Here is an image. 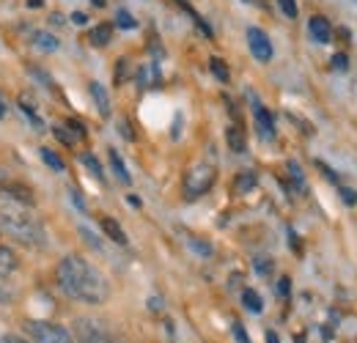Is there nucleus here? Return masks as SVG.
I'll list each match as a JSON object with an SVG mask.
<instances>
[{
    "label": "nucleus",
    "mask_w": 357,
    "mask_h": 343,
    "mask_svg": "<svg viewBox=\"0 0 357 343\" xmlns=\"http://www.w3.org/2000/svg\"><path fill=\"white\" fill-rule=\"evenodd\" d=\"M55 280L58 289L75 302H86V305H102L110 297V283L107 277L89 264L83 256H63L58 269H55Z\"/></svg>",
    "instance_id": "1"
},
{
    "label": "nucleus",
    "mask_w": 357,
    "mask_h": 343,
    "mask_svg": "<svg viewBox=\"0 0 357 343\" xmlns=\"http://www.w3.org/2000/svg\"><path fill=\"white\" fill-rule=\"evenodd\" d=\"M231 333H234V338H236L239 343H250V338H248V333H245V327H242L239 321H234V324H231Z\"/></svg>",
    "instance_id": "32"
},
{
    "label": "nucleus",
    "mask_w": 357,
    "mask_h": 343,
    "mask_svg": "<svg viewBox=\"0 0 357 343\" xmlns=\"http://www.w3.org/2000/svg\"><path fill=\"white\" fill-rule=\"evenodd\" d=\"M119 127H121V135H124V137H127V140H132L135 135H132V129H130V124H127V121H121V124H119Z\"/></svg>",
    "instance_id": "39"
},
{
    "label": "nucleus",
    "mask_w": 357,
    "mask_h": 343,
    "mask_svg": "<svg viewBox=\"0 0 357 343\" xmlns=\"http://www.w3.org/2000/svg\"><path fill=\"white\" fill-rule=\"evenodd\" d=\"M99 225H102L105 236H110V242H116L119 247H127V245H130V239H127L124 228L119 225V220H113V217H102V220H99Z\"/></svg>",
    "instance_id": "9"
},
{
    "label": "nucleus",
    "mask_w": 357,
    "mask_h": 343,
    "mask_svg": "<svg viewBox=\"0 0 357 343\" xmlns=\"http://www.w3.org/2000/svg\"><path fill=\"white\" fill-rule=\"evenodd\" d=\"M215 181H218V168L215 165H209V162H198V165H192L190 171L184 173V198L187 201H195V198H201V195H206L212 187H215Z\"/></svg>",
    "instance_id": "3"
},
{
    "label": "nucleus",
    "mask_w": 357,
    "mask_h": 343,
    "mask_svg": "<svg viewBox=\"0 0 357 343\" xmlns=\"http://www.w3.org/2000/svg\"><path fill=\"white\" fill-rule=\"evenodd\" d=\"M33 47L42 49V52H58V49H61V42H58L52 33H47V31H36V33H33Z\"/></svg>",
    "instance_id": "14"
},
{
    "label": "nucleus",
    "mask_w": 357,
    "mask_h": 343,
    "mask_svg": "<svg viewBox=\"0 0 357 343\" xmlns=\"http://www.w3.org/2000/svg\"><path fill=\"white\" fill-rule=\"evenodd\" d=\"M149 305H151V310H154V313H160V310H162V307H160V305H162V302H160V297H151V302H149Z\"/></svg>",
    "instance_id": "41"
},
{
    "label": "nucleus",
    "mask_w": 357,
    "mask_h": 343,
    "mask_svg": "<svg viewBox=\"0 0 357 343\" xmlns=\"http://www.w3.org/2000/svg\"><path fill=\"white\" fill-rule=\"evenodd\" d=\"M89 91H91L93 105H96V110H99V116H102V119H107V116H110V96H107L105 86H102V83H91Z\"/></svg>",
    "instance_id": "11"
},
{
    "label": "nucleus",
    "mask_w": 357,
    "mask_h": 343,
    "mask_svg": "<svg viewBox=\"0 0 357 343\" xmlns=\"http://www.w3.org/2000/svg\"><path fill=\"white\" fill-rule=\"evenodd\" d=\"M225 137H228L231 151H236V154H242V151H245V132H242L239 127H228Z\"/></svg>",
    "instance_id": "17"
},
{
    "label": "nucleus",
    "mask_w": 357,
    "mask_h": 343,
    "mask_svg": "<svg viewBox=\"0 0 357 343\" xmlns=\"http://www.w3.org/2000/svg\"><path fill=\"white\" fill-rule=\"evenodd\" d=\"M187 245H190V250H195L198 256H204V258L212 256V245H206V242H204V239H198V236H190V239H187Z\"/></svg>",
    "instance_id": "23"
},
{
    "label": "nucleus",
    "mask_w": 357,
    "mask_h": 343,
    "mask_svg": "<svg viewBox=\"0 0 357 343\" xmlns=\"http://www.w3.org/2000/svg\"><path fill=\"white\" fill-rule=\"evenodd\" d=\"M248 47H250L256 61H261V63L272 61V42L261 28H248Z\"/></svg>",
    "instance_id": "6"
},
{
    "label": "nucleus",
    "mask_w": 357,
    "mask_h": 343,
    "mask_svg": "<svg viewBox=\"0 0 357 343\" xmlns=\"http://www.w3.org/2000/svg\"><path fill=\"white\" fill-rule=\"evenodd\" d=\"M242 305H245V310H250V313H261V310H264V300H261V294H259L256 289H245V291H242Z\"/></svg>",
    "instance_id": "16"
},
{
    "label": "nucleus",
    "mask_w": 357,
    "mask_h": 343,
    "mask_svg": "<svg viewBox=\"0 0 357 343\" xmlns=\"http://www.w3.org/2000/svg\"><path fill=\"white\" fill-rule=\"evenodd\" d=\"M267 343H280V338H278V335L269 330V333H267Z\"/></svg>",
    "instance_id": "42"
},
{
    "label": "nucleus",
    "mask_w": 357,
    "mask_h": 343,
    "mask_svg": "<svg viewBox=\"0 0 357 343\" xmlns=\"http://www.w3.org/2000/svg\"><path fill=\"white\" fill-rule=\"evenodd\" d=\"M209 66H212V75H215L220 83H228V69H225V63L220 61V58H212Z\"/></svg>",
    "instance_id": "25"
},
{
    "label": "nucleus",
    "mask_w": 357,
    "mask_h": 343,
    "mask_svg": "<svg viewBox=\"0 0 357 343\" xmlns=\"http://www.w3.org/2000/svg\"><path fill=\"white\" fill-rule=\"evenodd\" d=\"M20 110H22V116H25V119H28V121H31L33 127H36V129H45V121H42V119L36 116V110H33V105H28V99H25V96L20 99Z\"/></svg>",
    "instance_id": "21"
},
{
    "label": "nucleus",
    "mask_w": 357,
    "mask_h": 343,
    "mask_svg": "<svg viewBox=\"0 0 357 343\" xmlns=\"http://www.w3.org/2000/svg\"><path fill=\"white\" fill-rule=\"evenodd\" d=\"M72 330H75V341L77 343H116L113 330H110L102 319H93V316H80V319H75Z\"/></svg>",
    "instance_id": "4"
},
{
    "label": "nucleus",
    "mask_w": 357,
    "mask_h": 343,
    "mask_svg": "<svg viewBox=\"0 0 357 343\" xmlns=\"http://www.w3.org/2000/svg\"><path fill=\"white\" fill-rule=\"evenodd\" d=\"M116 22H119V28H124V31H135V28H137L135 17L130 14V11H124V8H119V14H116Z\"/></svg>",
    "instance_id": "24"
},
{
    "label": "nucleus",
    "mask_w": 357,
    "mask_h": 343,
    "mask_svg": "<svg viewBox=\"0 0 357 343\" xmlns=\"http://www.w3.org/2000/svg\"><path fill=\"white\" fill-rule=\"evenodd\" d=\"M0 343H31V341H25V338H20V335L8 333V335H0Z\"/></svg>",
    "instance_id": "35"
},
{
    "label": "nucleus",
    "mask_w": 357,
    "mask_h": 343,
    "mask_svg": "<svg viewBox=\"0 0 357 343\" xmlns=\"http://www.w3.org/2000/svg\"><path fill=\"white\" fill-rule=\"evenodd\" d=\"M0 272H6V275L20 272V256L11 247H3V245H0Z\"/></svg>",
    "instance_id": "12"
},
{
    "label": "nucleus",
    "mask_w": 357,
    "mask_h": 343,
    "mask_svg": "<svg viewBox=\"0 0 357 343\" xmlns=\"http://www.w3.org/2000/svg\"><path fill=\"white\" fill-rule=\"evenodd\" d=\"M110 39H113V25H107V22L96 25V28L89 33L91 47H107V44H110Z\"/></svg>",
    "instance_id": "13"
},
{
    "label": "nucleus",
    "mask_w": 357,
    "mask_h": 343,
    "mask_svg": "<svg viewBox=\"0 0 357 343\" xmlns=\"http://www.w3.org/2000/svg\"><path fill=\"white\" fill-rule=\"evenodd\" d=\"M250 187H256V173H239V178H236V190H239V192H248Z\"/></svg>",
    "instance_id": "26"
},
{
    "label": "nucleus",
    "mask_w": 357,
    "mask_h": 343,
    "mask_svg": "<svg viewBox=\"0 0 357 343\" xmlns=\"http://www.w3.org/2000/svg\"><path fill=\"white\" fill-rule=\"evenodd\" d=\"M107 154H110V165H113V173L119 176V181H121V184H132V176H130V171H127L124 160L119 157V151H116V148H110Z\"/></svg>",
    "instance_id": "15"
},
{
    "label": "nucleus",
    "mask_w": 357,
    "mask_h": 343,
    "mask_svg": "<svg viewBox=\"0 0 357 343\" xmlns=\"http://www.w3.org/2000/svg\"><path fill=\"white\" fill-rule=\"evenodd\" d=\"M28 6H33V8H39V6H42V0H28Z\"/></svg>",
    "instance_id": "43"
},
{
    "label": "nucleus",
    "mask_w": 357,
    "mask_h": 343,
    "mask_svg": "<svg viewBox=\"0 0 357 343\" xmlns=\"http://www.w3.org/2000/svg\"><path fill=\"white\" fill-rule=\"evenodd\" d=\"M80 162H83V165L93 173V178H96V181H105V171H102V165H99V160H96L93 154H89V151H86V154L80 157Z\"/></svg>",
    "instance_id": "22"
},
{
    "label": "nucleus",
    "mask_w": 357,
    "mask_h": 343,
    "mask_svg": "<svg viewBox=\"0 0 357 343\" xmlns=\"http://www.w3.org/2000/svg\"><path fill=\"white\" fill-rule=\"evenodd\" d=\"M39 154H42V160H45V165H47V168H52V171H58V173H63V171H66V165H63V160H61V157H58V154H55L52 148H42Z\"/></svg>",
    "instance_id": "19"
},
{
    "label": "nucleus",
    "mask_w": 357,
    "mask_h": 343,
    "mask_svg": "<svg viewBox=\"0 0 357 343\" xmlns=\"http://www.w3.org/2000/svg\"><path fill=\"white\" fill-rule=\"evenodd\" d=\"M0 231L20 242L22 247L42 250L47 247V231L42 220L31 212V206L17 204L6 195H0Z\"/></svg>",
    "instance_id": "2"
},
{
    "label": "nucleus",
    "mask_w": 357,
    "mask_h": 343,
    "mask_svg": "<svg viewBox=\"0 0 357 343\" xmlns=\"http://www.w3.org/2000/svg\"><path fill=\"white\" fill-rule=\"evenodd\" d=\"M278 6H280V11H283L286 17H291V20L297 17V3H294V0H278Z\"/></svg>",
    "instance_id": "29"
},
{
    "label": "nucleus",
    "mask_w": 357,
    "mask_h": 343,
    "mask_svg": "<svg viewBox=\"0 0 357 343\" xmlns=\"http://www.w3.org/2000/svg\"><path fill=\"white\" fill-rule=\"evenodd\" d=\"M341 201H344L347 206H357V192L352 187H341Z\"/></svg>",
    "instance_id": "31"
},
{
    "label": "nucleus",
    "mask_w": 357,
    "mask_h": 343,
    "mask_svg": "<svg viewBox=\"0 0 357 343\" xmlns=\"http://www.w3.org/2000/svg\"><path fill=\"white\" fill-rule=\"evenodd\" d=\"M289 173H291V178H294L297 190H303V187H305V181H303V171H300V165H297V162H289Z\"/></svg>",
    "instance_id": "30"
},
{
    "label": "nucleus",
    "mask_w": 357,
    "mask_h": 343,
    "mask_svg": "<svg viewBox=\"0 0 357 343\" xmlns=\"http://www.w3.org/2000/svg\"><path fill=\"white\" fill-rule=\"evenodd\" d=\"M52 132H55V137H58V140H63L66 146H75V143L80 140L77 135H69V129H66V127H55Z\"/></svg>",
    "instance_id": "28"
},
{
    "label": "nucleus",
    "mask_w": 357,
    "mask_h": 343,
    "mask_svg": "<svg viewBox=\"0 0 357 343\" xmlns=\"http://www.w3.org/2000/svg\"><path fill=\"white\" fill-rule=\"evenodd\" d=\"M176 3L181 6V8H184V11H187V14H190V17H192V22H195V25H198V28H201V31H204L206 36H212V28H209V25L204 22V17H201V14H198V11H195V8H192V6L187 3V0H176Z\"/></svg>",
    "instance_id": "20"
},
{
    "label": "nucleus",
    "mask_w": 357,
    "mask_h": 343,
    "mask_svg": "<svg viewBox=\"0 0 357 343\" xmlns=\"http://www.w3.org/2000/svg\"><path fill=\"white\" fill-rule=\"evenodd\" d=\"M69 195H72V204L80 209V212H86V204H83V198H80V192L77 190H69Z\"/></svg>",
    "instance_id": "34"
},
{
    "label": "nucleus",
    "mask_w": 357,
    "mask_h": 343,
    "mask_svg": "<svg viewBox=\"0 0 357 343\" xmlns=\"http://www.w3.org/2000/svg\"><path fill=\"white\" fill-rule=\"evenodd\" d=\"M80 236H83V239L89 242V245H91V247H93V250H102V245H99V239H96V236L91 234L89 228H80Z\"/></svg>",
    "instance_id": "33"
},
{
    "label": "nucleus",
    "mask_w": 357,
    "mask_h": 343,
    "mask_svg": "<svg viewBox=\"0 0 357 343\" xmlns=\"http://www.w3.org/2000/svg\"><path fill=\"white\" fill-rule=\"evenodd\" d=\"M256 272H261V275H267V272H269V261H267V258H261V261L256 258Z\"/></svg>",
    "instance_id": "38"
},
{
    "label": "nucleus",
    "mask_w": 357,
    "mask_h": 343,
    "mask_svg": "<svg viewBox=\"0 0 357 343\" xmlns=\"http://www.w3.org/2000/svg\"><path fill=\"white\" fill-rule=\"evenodd\" d=\"M308 33H311V39L316 44H330V39H333V25H330L327 17L316 14V17H311V22H308Z\"/></svg>",
    "instance_id": "8"
},
{
    "label": "nucleus",
    "mask_w": 357,
    "mask_h": 343,
    "mask_svg": "<svg viewBox=\"0 0 357 343\" xmlns=\"http://www.w3.org/2000/svg\"><path fill=\"white\" fill-rule=\"evenodd\" d=\"M157 80H160V75H157L154 66H140V72H137V83H140V88H151Z\"/></svg>",
    "instance_id": "18"
},
{
    "label": "nucleus",
    "mask_w": 357,
    "mask_h": 343,
    "mask_svg": "<svg viewBox=\"0 0 357 343\" xmlns=\"http://www.w3.org/2000/svg\"><path fill=\"white\" fill-rule=\"evenodd\" d=\"M72 22H75V25H86V22H89V17H86L83 11H75V14H72Z\"/></svg>",
    "instance_id": "37"
},
{
    "label": "nucleus",
    "mask_w": 357,
    "mask_h": 343,
    "mask_svg": "<svg viewBox=\"0 0 357 343\" xmlns=\"http://www.w3.org/2000/svg\"><path fill=\"white\" fill-rule=\"evenodd\" d=\"M91 3H93V6H105L107 0H91Z\"/></svg>",
    "instance_id": "44"
},
{
    "label": "nucleus",
    "mask_w": 357,
    "mask_h": 343,
    "mask_svg": "<svg viewBox=\"0 0 357 343\" xmlns=\"http://www.w3.org/2000/svg\"><path fill=\"white\" fill-rule=\"evenodd\" d=\"M25 333L33 343H75V335L66 327L52 324V321L31 319V321H25Z\"/></svg>",
    "instance_id": "5"
},
{
    "label": "nucleus",
    "mask_w": 357,
    "mask_h": 343,
    "mask_svg": "<svg viewBox=\"0 0 357 343\" xmlns=\"http://www.w3.org/2000/svg\"><path fill=\"white\" fill-rule=\"evenodd\" d=\"M20 297V286L14 280V275H6L0 272V305H11Z\"/></svg>",
    "instance_id": "10"
},
{
    "label": "nucleus",
    "mask_w": 357,
    "mask_h": 343,
    "mask_svg": "<svg viewBox=\"0 0 357 343\" xmlns=\"http://www.w3.org/2000/svg\"><path fill=\"white\" fill-rule=\"evenodd\" d=\"M6 181H11V173H8L6 168H3V165H0V187H3Z\"/></svg>",
    "instance_id": "40"
},
{
    "label": "nucleus",
    "mask_w": 357,
    "mask_h": 343,
    "mask_svg": "<svg viewBox=\"0 0 357 343\" xmlns=\"http://www.w3.org/2000/svg\"><path fill=\"white\" fill-rule=\"evenodd\" d=\"M330 66H333L335 72H347V69H349V58H347V52H335L333 61H330Z\"/></svg>",
    "instance_id": "27"
},
{
    "label": "nucleus",
    "mask_w": 357,
    "mask_h": 343,
    "mask_svg": "<svg viewBox=\"0 0 357 343\" xmlns=\"http://www.w3.org/2000/svg\"><path fill=\"white\" fill-rule=\"evenodd\" d=\"M3 113H6V105H3V102H0V116H3Z\"/></svg>",
    "instance_id": "45"
},
{
    "label": "nucleus",
    "mask_w": 357,
    "mask_h": 343,
    "mask_svg": "<svg viewBox=\"0 0 357 343\" xmlns=\"http://www.w3.org/2000/svg\"><path fill=\"white\" fill-rule=\"evenodd\" d=\"M253 119H256V129H259V135H261V140H275V119H272V113H269L264 105H259L256 102V107H253Z\"/></svg>",
    "instance_id": "7"
},
{
    "label": "nucleus",
    "mask_w": 357,
    "mask_h": 343,
    "mask_svg": "<svg viewBox=\"0 0 357 343\" xmlns=\"http://www.w3.org/2000/svg\"><path fill=\"white\" fill-rule=\"evenodd\" d=\"M278 294H280V297H289V277H280V283H278Z\"/></svg>",
    "instance_id": "36"
}]
</instances>
